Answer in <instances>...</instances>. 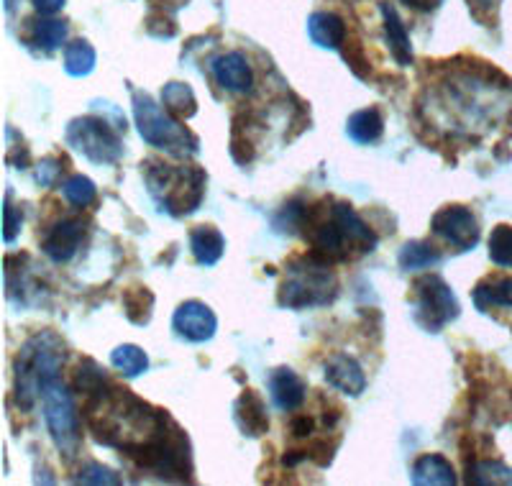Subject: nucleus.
I'll list each match as a JSON object with an SVG mask.
<instances>
[{"label":"nucleus","mask_w":512,"mask_h":486,"mask_svg":"<svg viewBox=\"0 0 512 486\" xmlns=\"http://www.w3.org/2000/svg\"><path fill=\"white\" fill-rule=\"evenodd\" d=\"M146 182H149V192L157 197L162 210L172 215H190L203 203L205 172L198 167L149 164Z\"/></svg>","instance_id":"f257e3e1"},{"label":"nucleus","mask_w":512,"mask_h":486,"mask_svg":"<svg viewBox=\"0 0 512 486\" xmlns=\"http://www.w3.org/2000/svg\"><path fill=\"white\" fill-rule=\"evenodd\" d=\"M134 118L141 139L154 149L169 151L177 157L198 154V139L185 126H180V121L167 108H159L149 93H134Z\"/></svg>","instance_id":"f03ea898"},{"label":"nucleus","mask_w":512,"mask_h":486,"mask_svg":"<svg viewBox=\"0 0 512 486\" xmlns=\"http://www.w3.org/2000/svg\"><path fill=\"white\" fill-rule=\"evenodd\" d=\"M62 343L54 336L44 333V336L34 338V341L26 343L18 353L16 361V400L21 407H34V402L39 400V387L44 379L59 374V366H62Z\"/></svg>","instance_id":"7ed1b4c3"},{"label":"nucleus","mask_w":512,"mask_h":486,"mask_svg":"<svg viewBox=\"0 0 512 486\" xmlns=\"http://www.w3.org/2000/svg\"><path fill=\"white\" fill-rule=\"evenodd\" d=\"M41 410H44V420H47L49 435H52L54 446L62 453L67 461L77 456L80 451V417H77V407L72 402V394L62 384L59 374L44 379L39 387Z\"/></svg>","instance_id":"20e7f679"},{"label":"nucleus","mask_w":512,"mask_h":486,"mask_svg":"<svg viewBox=\"0 0 512 486\" xmlns=\"http://www.w3.org/2000/svg\"><path fill=\"white\" fill-rule=\"evenodd\" d=\"M290 277L280 287V305L290 310L300 307L328 305L336 297V277L328 272V264L318 259H297L287 269Z\"/></svg>","instance_id":"39448f33"},{"label":"nucleus","mask_w":512,"mask_h":486,"mask_svg":"<svg viewBox=\"0 0 512 486\" xmlns=\"http://www.w3.org/2000/svg\"><path fill=\"white\" fill-rule=\"evenodd\" d=\"M64 139L82 157L95 164H116L123 157V144L116 128L105 118L82 116L67 126Z\"/></svg>","instance_id":"423d86ee"},{"label":"nucleus","mask_w":512,"mask_h":486,"mask_svg":"<svg viewBox=\"0 0 512 486\" xmlns=\"http://www.w3.org/2000/svg\"><path fill=\"white\" fill-rule=\"evenodd\" d=\"M459 300L446 282L436 274L415 282V320L431 333H441L443 325L459 318Z\"/></svg>","instance_id":"0eeeda50"},{"label":"nucleus","mask_w":512,"mask_h":486,"mask_svg":"<svg viewBox=\"0 0 512 486\" xmlns=\"http://www.w3.org/2000/svg\"><path fill=\"white\" fill-rule=\"evenodd\" d=\"M431 228L456 251H469L479 243V223L472 210L464 205H448L438 210L431 218Z\"/></svg>","instance_id":"6e6552de"},{"label":"nucleus","mask_w":512,"mask_h":486,"mask_svg":"<svg viewBox=\"0 0 512 486\" xmlns=\"http://www.w3.org/2000/svg\"><path fill=\"white\" fill-rule=\"evenodd\" d=\"M172 328H175L177 338H182V341L205 343L216 336L218 318H216V313H213V310L205 305V302L187 300L175 310Z\"/></svg>","instance_id":"1a4fd4ad"},{"label":"nucleus","mask_w":512,"mask_h":486,"mask_svg":"<svg viewBox=\"0 0 512 486\" xmlns=\"http://www.w3.org/2000/svg\"><path fill=\"white\" fill-rule=\"evenodd\" d=\"M210 72H213L218 85L228 90V93L246 95L254 87V72H251L249 59L241 52H228L216 57L210 62Z\"/></svg>","instance_id":"9d476101"},{"label":"nucleus","mask_w":512,"mask_h":486,"mask_svg":"<svg viewBox=\"0 0 512 486\" xmlns=\"http://www.w3.org/2000/svg\"><path fill=\"white\" fill-rule=\"evenodd\" d=\"M82 236H85V226H82L80 220L75 218L59 220L57 226L47 233V238H44V243H41V249H44V254H47L52 261L64 264V261H70L72 256L77 254Z\"/></svg>","instance_id":"9b49d317"},{"label":"nucleus","mask_w":512,"mask_h":486,"mask_svg":"<svg viewBox=\"0 0 512 486\" xmlns=\"http://www.w3.org/2000/svg\"><path fill=\"white\" fill-rule=\"evenodd\" d=\"M333 218H336L338 228L344 231V238L346 243H349V249H354L356 254H367V251H374V246H377V233L372 231V228L364 223V220L359 218V213H356L351 205L346 203H336L331 208Z\"/></svg>","instance_id":"f8f14e48"},{"label":"nucleus","mask_w":512,"mask_h":486,"mask_svg":"<svg viewBox=\"0 0 512 486\" xmlns=\"http://www.w3.org/2000/svg\"><path fill=\"white\" fill-rule=\"evenodd\" d=\"M326 382L338 392L349 394V397H359L367 389V377L364 369L356 359L346 356V353H336L326 364Z\"/></svg>","instance_id":"ddd939ff"},{"label":"nucleus","mask_w":512,"mask_h":486,"mask_svg":"<svg viewBox=\"0 0 512 486\" xmlns=\"http://www.w3.org/2000/svg\"><path fill=\"white\" fill-rule=\"evenodd\" d=\"M305 392H308V387L292 369H274L269 374V394H272V402L277 405V410H297L305 402Z\"/></svg>","instance_id":"4468645a"},{"label":"nucleus","mask_w":512,"mask_h":486,"mask_svg":"<svg viewBox=\"0 0 512 486\" xmlns=\"http://www.w3.org/2000/svg\"><path fill=\"white\" fill-rule=\"evenodd\" d=\"M233 417H236L241 433L249 435V438H259V435H264L269 430L267 407H264L262 397L256 392H251V389H246L239 400H236Z\"/></svg>","instance_id":"2eb2a0df"},{"label":"nucleus","mask_w":512,"mask_h":486,"mask_svg":"<svg viewBox=\"0 0 512 486\" xmlns=\"http://www.w3.org/2000/svg\"><path fill=\"white\" fill-rule=\"evenodd\" d=\"M384 18V34H387V44H390V52L392 57L397 59L400 67H410L413 64V44H410V34L402 24V18L397 16L395 8L390 3H382L379 6Z\"/></svg>","instance_id":"dca6fc26"},{"label":"nucleus","mask_w":512,"mask_h":486,"mask_svg":"<svg viewBox=\"0 0 512 486\" xmlns=\"http://www.w3.org/2000/svg\"><path fill=\"white\" fill-rule=\"evenodd\" d=\"M308 36L320 49H341L346 41L344 18L328 11L313 13L308 18Z\"/></svg>","instance_id":"f3484780"},{"label":"nucleus","mask_w":512,"mask_h":486,"mask_svg":"<svg viewBox=\"0 0 512 486\" xmlns=\"http://www.w3.org/2000/svg\"><path fill=\"white\" fill-rule=\"evenodd\" d=\"M410 479H413L415 486H454L456 471L448 458L431 453V456H423L415 461Z\"/></svg>","instance_id":"a211bd4d"},{"label":"nucleus","mask_w":512,"mask_h":486,"mask_svg":"<svg viewBox=\"0 0 512 486\" xmlns=\"http://www.w3.org/2000/svg\"><path fill=\"white\" fill-rule=\"evenodd\" d=\"M190 249L200 267H216L218 261H221L223 251H226V238H223V233L218 228L200 226L192 231Z\"/></svg>","instance_id":"6ab92c4d"},{"label":"nucleus","mask_w":512,"mask_h":486,"mask_svg":"<svg viewBox=\"0 0 512 486\" xmlns=\"http://www.w3.org/2000/svg\"><path fill=\"white\" fill-rule=\"evenodd\" d=\"M346 134L356 144H377L384 134L382 113L377 108L356 110L354 116H349V121H346Z\"/></svg>","instance_id":"aec40b11"},{"label":"nucleus","mask_w":512,"mask_h":486,"mask_svg":"<svg viewBox=\"0 0 512 486\" xmlns=\"http://www.w3.org/2000/svg\"><path fill=\"white\" fill-rule=\"evenodd\" d=\"M95 62H98V54L90 41L77 39L64 44V72L70 77H88L95 70Z\"/></svg>","instance_id":"412c9836"},{"label":"nucleus","mask_w":512,"mask_h":486,"mask_svg":"<svg viewBox=\"0 0 512 486\" xmlns=\"http://www.w3.org/2000/svg\"><path fill=\"white\" fill-rule=\"evenodd\" d=\"M441 261L436 246H431L428 241H408L400 249L397 256V264H400L402 272H420V269H431Z\"/></svg>","instance_id":"4be33fe9"},{"label":"nucleus","mask_w":512,"mask_h":486,"mask_svg":"<svg viewBox=\"0 0 512 486\" xmlns=\"http://www.w3.org/2000/svg\"><path fill=\"white\" fill-rule=\"evenodd\" d=\"M162 105L175 118H192L198 113V100H195L192 87L185 85V82H169V85H164Z\"/></svg>","instance_id":"5701e85b"},{"label":"nucleus","mask_w":512,"mask_h":486,"mask_svg":"<svg viewBox=\"0 0 512 486\" xmlns=\"http://www.w3.org/2000/svg\"><path fill=\"white\" fill-rule=\"evenodd\" d=\"M474 305L489 313L492 307H512V279H487L474 290Z\"/></svg>","instance_id":"b1692460"},{"label":"nucleus","mask_w":512,"mask_h":486,"mask_svg":"<svg viewBox=\"0 0 512 486\" xmlns=\"http://www.w3.org/2000/svg\"><path fill=\"white\" fill-rule=\"evenodd\" d=\"M111 364L121 371L123 377L134 379L149 369V356H146L139 346L123 343V346H118L116 351L111 353Z\"/></svg>","instance_id":"393cba45"},{"label":"nucleus","mask_w":512,"mask_h":486,"mask_svg":"<svg viewBox=\"0 0 512 486\" xmlns=\"http://www.w3.org/2000/svg\"><path fill=\"white\" fill-rule=\"evenodd\" d=\"M67 34H70V26L64 24V21H39L34 24V31H31V44L41 49V52H54L67 41Z\"/></svg>","instance_id":"a878e982"},{"label":"nucleus","mask_w":512,"mask_h":486,"mask_svg":"<svg viewBox=\"0 0 512 486\" xmlns=\"http://www.w3.org/2000/svg\"><path fill=\"white\" fill-rule=\"evenodd\" d=\"M152 307H154V295L144 287H134L128 290L126 297H123V310H126L128 320L136 325H146L149 318H152Z\"/></svg>","instance_id":"bb28decb"},{"label":"nucleus","mask_w":512,"mask_h":486,"mask_svg":"<svg viewBox=\"0 0 512 486\" xmlns=\"http://www.w3.org/2000/svg\"><path fill=\"white\" fill-rule=\"evenodd\" d=\"M469 481L482 486H507L512 484V469H507V466H502L497 461H484L477 463L474 469H469Z\"/></svg>","instance_id":"cd10ccee"},{"label":"nucleus","mask_w":512,"mask_h":486,"mask_svg":"<svg viewBox=\"0 0 512 486\" xmlns=\"http://www.w3.org/2000/svg\"><path fill=\"white\" fill-rule=\"evenodd\" d=\"M62 192L72 205H77V208H88L95 197H98L95 182L90 180V177H82V174H75V177H70V180L64 182Z\"/></svg>","instance_id":"c85d7f7f"},{"label":"nucleus","mask_w":512,"mask_h":486,"mask_svg":"<svg viewBox=\"0 0 512 486\" xmlns=\"http://www.w3.org/2000/svg\"><path fill=\"white\" fill-rule=\"evenodd\" d=\"M489 259L497 267H512V226H497L489 236Z\"/></svg>","instance_id":"c756f323"},{"label":"nucleus","mask_w":512,"mask_h":486,"mask_svg":"<svg viewBox=\"0 0 512 486\" xmlns=\"http://www.w3.org/2000/svg\"><path fill=\"white\" fill-rule=\"evenodd\" d=\"M75 484H95V486H118L121 484V476L116 471H111L108 466H100V463H85L75 476Z\"/></svg>","instance_id":"7c9ffc66"},{"label":"nucleus","mask_w":512,"mask_h":486,"mask_svg":"<svg viewBox=\"0 0 512 486\" xmlns=\"http://www.w3.org/2000/svg\"><path fill=\"white\" fill-rule=\"evenodd\" d=\"M105 384V374L93 364V361H85V364L77 369V379L75 387L77 392H88V394H98Z\"/></svg>","instance_id":"2f4dec72"},{"label":"nucleus","mask_w":512,"mask_h":486,"mask_svg":"<svg viewBox=\"0 0 512 486\" xmlns=\"http://www.w3.org/2000/svg\"><path fill=\"white\" fill-rule=\"evenodd\" d=\"M62 174V167H59L57 159H44V162L36 167V182L41 187H52L57 182V177Z\"/></svg>","instance_id":"473e14b6"},{"label":"nucleus","mask_w":512,"mask_h":486,"mask_svg":"<svg viewBox=\"0 0 512 486\" xmlns=\"http://www.w3.org/2000/svg\"><path fill=\"white\" fill-rule=\"evenodd\" d=\"M6 233H3V238H6V243H13L16 241L18 231H21V223H24V218H21V213H16V208L11 205V195H6Z\"/></svg>","instance_id":"72a5a7b5"},{"label":"nucleus","mask_w":512,"mask_h":486,"mask_svg":"<svg viewBox=\"0 0 512 486\" xmlns=\"http://www.w3.org/2000/svg\"><path fill=\"white\" fill-rule=\"evenodd\" d=\"M31 3H34L36 13H41V16H54V13L62 11L67 0H31Z\"/></svg>","instance_id":"f704fd0d"},{"label":"nucleus","mask_w":512,"mask_h":486,"mask_svg":"<svg viewBox=\"0 0 512 486\" xmlns=\"http://www.w3.org/2000/svg\"><path fill=\"white\" fill-rule=\"evenodd\" d=\"M313 433V420H310V417H295V420H292V435H295V438H305V435H310Z\"/></svg>","instance_id":"c9c22d12"},{"label":"nucleus","mask_w":512,"mask_h":486,"mask_svg":"<svg viewBox=\"0 0 512 486\" xmlns=\"http://www.w3.org/2000/svg\"><path fill=\"white\" fill-rule=\"evenodd\" d=\"M402 3H408L410 8H418V11H433L441 6V0H402Z\"/></svg>","instance_id":"e433bc0d"}]
</instances>
